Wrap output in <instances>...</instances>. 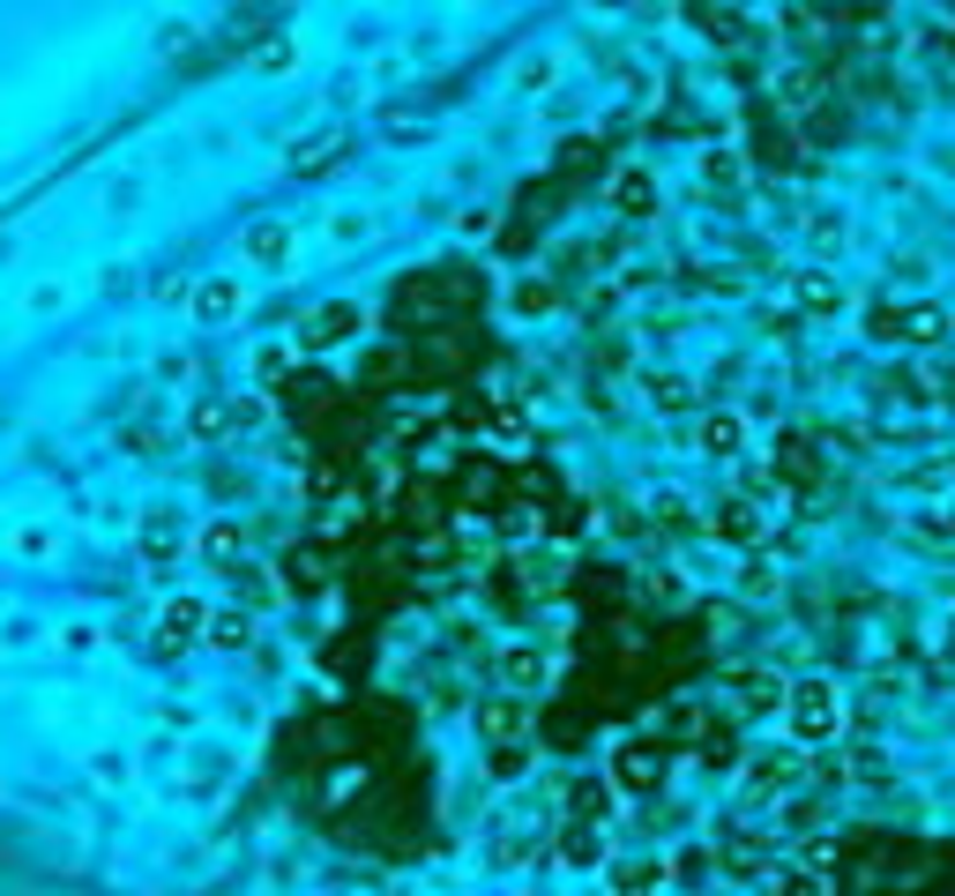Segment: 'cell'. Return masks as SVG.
I'll return each instance as SVG.
<instances>
[{
    "label": "cell",
    "mask_w": 955,
    "mask_h": 896,
    "mask_svg": "<svg viewBox=\"0 0 955 896\" xmlns=\"http://www.w3.org/2000/svg\"><path fill=\"white\" fill-rule=\"evenodd\" d=\"M784 718H791V732L799 740H836L843 732V695H836L829 680H799V687H784Z\"/></svg>",
    "instance_id": "6da1fadb"
},
{
    "label": "cell",
    "mask_w": 955,
    "mask_h": 896,
    "mask_svg": "<svg viewBox=\"0 0 955 896\" xmlns=\"http://www.w3.org/2000/svg\"><path fill=\"white\" fill-rule=\"evenodd\" d=\"M702 449L709 456H739V449H747V419H739V411H709L702 419Z\"/></svg>",
    "instance_id": "7a4b0ae2"
},
{
    "label": "cell",
    "mask_w": 955,
    "mask_h": 896,
    "mask_svg": "<svg viewBox=\"0 0 955 896\" xmlns=\"http://www.w3.org/2000/svg\"><path fill=\"white\" fill-rule=\"evenodd\" d=\"M500 680H508V695H538L545 658H538V650H508V658H500Z\"/></svg>",
    "instance_id": "3957f363"
},
{
    "label": "cell",
    "mask_w": 955,
    "mask_h": 896,
    "mask_svg": "<svg viewBox=\"0 0 955 896\" xmlns=\"http://www.w3.org/2000/svg\"><path fill=\"white\" fill-rule=\"evenodd\" d=\"M195 314H202V322H224V314H240V284H232V277L202 284V292H195Z\"/></svg>",
    "instance_id": "277c9868"
},
{
    "label": "cell",
    "mask_w": 955,
    "mask_h": 896,
    "mask_svg": "<svg viewBox=\"0 0 955 896\" xmlns=\"http://www.w3.org/2000/svg\"><path fill=\"white\" fill-rule=\"evenodd\" d=\"M478 732H486V740H508V732H523V702H515V695L486 702V710H478Z\"/></svg>",
    "instance_id": "5b68a950"
},
{
    "label": "cell",
    "mask_w": 955,
    "mask_h": 896,
    "mask_svg": "<svg viewBox=\"0 0 955 896\" xmlns=\"http://www.w3.org/2000/svg\"><path fill=\"white\" fill-rule=\"evenodd\" d=\"M195 628H202V605H195V597L165 605V642H195Z\"/></svg>",
    "instance_id": "8992f818"
},
{
    "label": "cell",
    "mask_w": 955,
    "mask_h": 896,
    "mask_svg": "<svg viewBox=\"0 0 955 896\" xmlns=\"http://www.w3.org/2000/svg\"><path fill=\"white\" fill-rule=\"evenodd\" d=\"M284 247H291V232H284V224H261V232L247 240V255H261V261H284Z\"/></svg>",
    "instance_id": "52a82bcc"
}]
</instances>
